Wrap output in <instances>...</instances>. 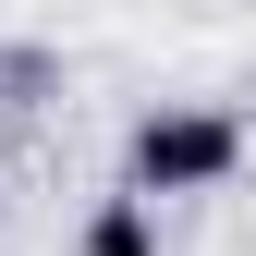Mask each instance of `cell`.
<instances>
[{"instance_id": "2", "label": "cell", "mask_w": 256, "mask_h": 256, "mask_svg": "<svg viewBox=\"0 0 256 256\" xmlns=\"http://www.w3.org/2000/svg\"><path fill=\"white\" fill-rule=\"evenodd\" d=\"M86 256H158V208L134 183H110V196L86 208Z\"/></svg>"}, {"instance_id": "1", "label": "cell", "mask_w": 256, "mask_h": 256, "mask_svg": "<svg viewBox=\"0 0 256 256\" xmlns=\"http://www.w3.org/2000/svg\"><path fill=\"white\" fill-rule=\"evenodd\" d=\"M232 171H244V110H220V98H158L122 134V183L146 208L158 196H220Z\"/></svg>"}]
</instances>
